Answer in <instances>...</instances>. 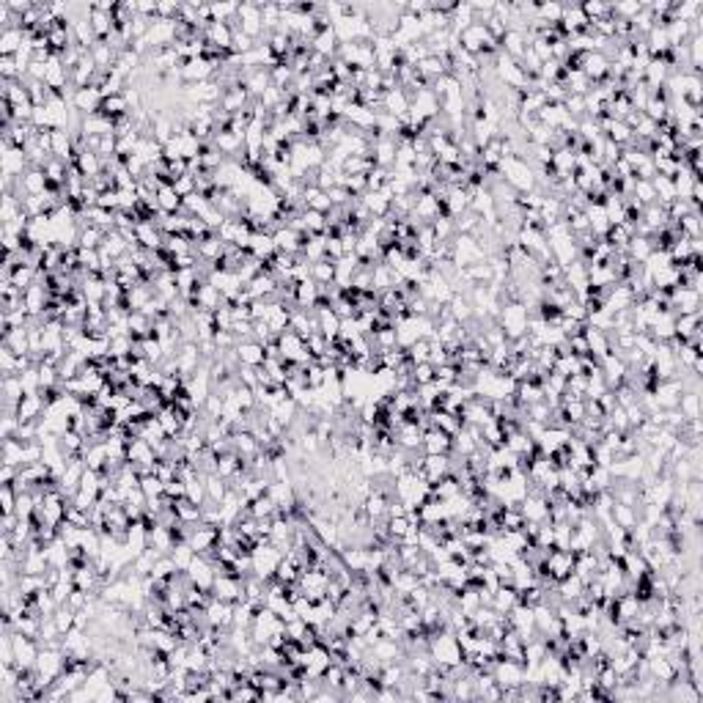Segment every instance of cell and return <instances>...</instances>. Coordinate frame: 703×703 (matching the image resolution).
I'll list each match as a JSON object with an SVG mask.
<instances>
[{
	"instance_id": "1",
	"label": "cell",
	"mask_w": 703,
	"mask_h": 703,
	"mask_svg": "<svg viewBox=\"0 0 703 703\" xmlns=\"http://www.w3.org/2000/svg\"><path fill=\"white\" fill-rule=\"evenodd\" d=\"M497 324L503 327L506 338H519V335H528V324H530V311L525 302H503L500 308V316H497Z\"/></svg>"
},
{
	"instance_id": "2",
	"label": "cell",
	"mask_w": 703,
	"mask_h": 703,
	"mask_svg": "<svg viewBox=\"0 0 703 703\" xmlns=\"http://www.w3.org/2000/svg\"><path fill=\"white\" fill-rule=\"evenodd\" d=\"M250 555H253V575L261 577V580L275 577V572H278V563L283 561V552H281V549H278L272 542L256 544Z\"/></svg>"
},
{
	"instance_id": "3",
	"label": "cell",
	"mask_w": 703,
	"mask_h": 703,
	"mask_svg": "<svg viewBox=\"0 0 703 703\" xmlns=\"http://www.w3.org/2000/svg\"><path fill=\"white\" fill-rule=\"evenodd\" d=\"M547 577L552 582H561L569 575H575V552L572 549H549L547 561H544Z\"/></svg>"
},
{
	"instance_id": "4",
	"label": "cell",
	"mask_w": 703,
	"mask_h": 703,
	"mask_svg": "<svg viewBox=\"0 0 703 703\" xmlns=\"http://www.w3.org/2000/svg\"><path fill=\"white\" fill-rule=\"evenodd\" d=\"M668 300H671V311L676 316H681V314H701V308H703L701 294H698L695 288H687V286L671 288V291H668Z\"/></svg>"
},
{
	"instance_id": "5",
	"label": "cell",
	"mask_w": 703,
	"mask_h": 703,
	"mask_svg": "<svg viewBox=\"0 0 703 703\" xmlns=\"http://www.w3.org/2000/svg\"><path fill=\"white\" fill-rule=\"evenodd\" d=\"M11 645H14V660H17V668H33V665H36L39 651H41L39 640L28 638V635H22V632H14V629H11Z\"/></svg>"
},
{
	"instance_id": "6",
	"label": "cell",
	"mask_w": 703,
	"mask_h": 703,
	"mask_svg": "<svg viewBox=\"0 0 703 703\" xmlns=\"http://www.w3.org/2000/svg\"><path fill=\"white\" fill-rule=\"evenodd\" d=\"M492 676H495V681H497L503 690H506V687H522V684H525V665L516 662V660L500 657L497 665L492 668Z\"/></svg>"
},
{
	"instance_id": "7",
	"label": "cell",
	"mask_w": 703,
	"mask_h": 703,
	"mask_svg": "<svg viewBox=\"0 0 703 703\" xmlns=\"http://www.w3.org/2000/svg\"><path fill=\"white\" fill-rule=\"evenodd\" d=\"M212 596L220 599V602H245V591H242V580H234L228 575H217L215 582H212Z\"/></svg>"
},
{
	"instance_id": "8",
	"label": "cell",
	"mask_w": 703,
	"mask_h": 703,
	"mask_svg": "<svg viewBox=\"0 0 703 703\" xmlns=\"http://www.w3.org/2000/svg\"><path fill=\"white\" fill-rule=\"evenodd\" d=\"M0 165H3V173H8V176H25V170L31 168V165H28V154H25V149L8 146V143H3Z\"/></svg>"
},
{
	"instance_id": "9",
	"label": "cell",
	"mask_w": 703,
	"mask_h": 703,
	"mask_svg": "<svg viewBox=\"0 0 703 703\" xmlns=\"http://www.w3.org/2000/svg\"><path fill=\"white\" fill-rule=\"evenodd\" d=\"M206 624L215 629H231L234 627V605L231 602H220L212 596V602L206 605Z\"/></svg>"
},
{
	"instance_id": "10",
	"label": "cell",
	"mask_w": 703,
	"mask_h": 703,
	"mask_svg": "<svg viewBox=\"0 0 703 703\" xmlns=\"http://www.w3.org/2000/svg\"><path fill=\"white\" fill-rule=\"evenodd\" d=\"M305 239H308V234H300V231H294L291 225H283V228H278V231L272 234L275 250H281V253H300L302 245H305Z\"/></svg>"
},
{
	"instance_id": "11",
	"label": "cell",
	"mask_w": 703,
	"mask_h": 703,
	"mask_svg": "<svg viewBox=\"0 0 703 703\" xmlns=\"http://www.w3.org/2000/svg\"><path fill=\"white\" fill-rule=\"evenodd\" d=\"M448 473H450V456L448 453H423V470H420V476L429 481V483L440 481Z\"/></svg>"
},
{
	"instance_id": "12",
	"label": "cell",
	"mask_w": 703,
	"mask_h": 703,
	"mask_svg": "<svg viewBox=\"0 0 703 703\" xmlns=\"http://www.w3.org/2000/svg\"><path fill=\"white\" fill-rule=\"evenodd\" d=\"M203 39L212 47H217L223 53H231V47H234V28L228 22H209L206 31H203Z\"/></svg>"
},
{
	"instance_id": "13",
	"label": "cell",
	"mask_w": 703,
	"mask_h": 703,
	"mask_svg": "<svg viewBox=\"0 0 703 703\" xmlns=\"http://www.w3.org/2000/svg\"><path fill=\"white\" fill-rule=\"evenodd\" d=\"M234 349H236V357H239V366H253V368H258V366H264V360H267V349H264L258 341H253V338L239 341Z\"/></svg>"
},
{
	"instance_id": "14",
	"label": "cell",
	"mask_w": 703,
	"mask_h": 703,
	"mask_svg": "<svg viewBox=\"0 0 703 703\" xmlns=\"http://www.w3.org/2000/svg\"><path fill=\"white\" fill-rule=\"evenodd\" d=\"M453 448V437L446 434L443 429L431 426L423 431V453H450Z\"/></svg>"
},
{
	"instance_id": "15",
	"label": "cell",
	"mask_w": 703,
	"mask_h": 703,
	"mask_svg": "<svg viewBox=\"0 0 703 703\" xmlns=\"http://www.w3.org/2000/svg\"><path fill=\"white\" fill-rule=\"evenodd\" d=\"M382 110L404 121V119H407V113H410V96H407V91H404V88H393V91H387L384 99H382Z\"/></svg>"
},
{
	"instance_id": "16",
	"label": "cell",
	"mask_w": 703,
	"mask_h": 703,
	"mask_svg": "<svg viewBox=\"0 0 703 703\" xmlns=\"http://www.w3.org/2000/svg\"><path fill=\"white\" fill-rule=\"evenodd\" d=\"M72 107L80 110L83 116L99 113V107H102V94H99V88H80V91H74Z\"/></svg>"
},
{
	"instance_id": "17",
	"label": "cell",
	"mask_w": 703,
	"mask_h": 703,
	"mask_svg": "<svg viewBox=\"0 0 703 703\" xmlns=\"http://www.w3.org/2000/svg\"><path fill=\"white\" fill-rule=\"evenodd\" d=\"M135 239H138V245L146 248V250H160L162 248V231L154 223H149V220L135 225Z\"/></svg>"
},
{
	"instance_id": "18",
	"label": "cell",
	"mask_w": 703,
	"mask_h": 703,
	"mask_svg": "<svg viewBox=\"0 0 703 703\" xmlns=\"http://www.w3.org/2000/svg\"><path fill=\"white\" fill-rule=\"evenodd\" d=\"M44 399H41V393H25L22 396V401L17 404V417L20 420H39V417L44 415Z\"/></svg>"
},
{
	"instance_id": "19",
	"label": "cell",
	"mask_w": 703,
	"mask_h": 703,
	"mask_svg": "<svg viewBox=\"0 0 703 703\" xmlns=\"http://www.w3.org/2000/svg\"><path fill=\"white\" fill-rule=\"evenodd\" d=\"M25 44H28V36H25L22 28L0 31V55H17Z\"/></svg>"
},
{
	"instance_id": "20",
	"label": "cell",
	"mask_w": 703,
	"mask_h": 703,
	"mask_svg": "<svg viewBox=\"0 0 703 703\" xmlns=\"http://www.w3.org/2000/svg\"><path fill=\"white\" fill-rule=\"evenodd\" d=\"M302 203H305V209H314V212H321V215H327V212L333 209L330 195L324 190H319L316 185H308V187L302 190Z\"/></svg>"
},
{
	"instance_id": "21",
	"label": "cell",
	"mask_w": 703,
	"mask_h": 703,
	"mask_svg": "<svg viewBox=\"0 0 703 703\" xmlns=\"http://www.w3.org/2000/svg\"><path fill=\"white\" fill-rule=\"evenodd\" d=\"M74 170H80L86 179H94L96 173H102V157L94 154V152H77L74 154V162H72Z\"/></svg>"
},
{
	"instance_id": "22",
	"label": "cell",
	"mask_w": 703,
	"mask_h": 703,
	"mask_svg": "<svg viewBox=\"0 0 703 703\" xmlns=\"http://www.w3.org/2000/svg\"><path fill=\"white\" fill-rule=\"evenodd\" d=\"M314 53H319L324 58H335V53H338V36H335V28H327V31H319L314 36Z\"/></svg>"
},
{
	"instance_id": "23",
	"label": "cell",
	"mask_w": 703,
	"mask_h": 703,
	"mask_svg": "<svg viewBox=\"0 0 703 703\" xmlns=\"http://www.w3.org/2000/svg\"><path fill=\"white\" fill-rule=\"evenodd\" d=\"M173 511H176V519L179 522H187V525H201V516H203V506L192 503L190 497H182L173 503Z\"/></svg>"
},
{
	"instance_id": "24",
	"label": "cell",
	"mask_w": 703,
	"mask_h": 703,
	"mask_svg": "<svg viewBox=\"0 0 703 703\" xmlns=\"http://www.w3.org/2000/svg\"><path fill=\"white\" fill-rule=\"evenodd\" d=\"M459 492H462V486H459V478L453 473H448V476H443L440 481L431 483V497H437V500H450Z\"/></svg>"
},
{
	"instance_id": "25",
	"label": "cell",
	"mask_w": 703,
	"mask_h": 703,
	"mask_svg": "<svg viewBox=\"0 0 703 703\" xmlns=\"http://www.w3.org/2000/svg\"><path fill=\"white\" fill-rule=\"evenodd\" d=\"M203 481H206V497L212 500V503H223L225 500V495L231 492V483L223 478V476H217V473H209V476H203Z\"/></svg>"
},
{
	"instance_id": "26",
	"label": "cell",
	"mask_w": 703,
	"mask_h": 703,
	"mask_svg": "<svg viewBox=\"0 0 703 703\" xmlns=\"http://www.w3.org/2000/svg\"><path fill=\"white\" fill-rule=\"evenodd\" d=\"M245 511L250 514V516H256V519H267V516H275L278 506H275V500L264 492V495H258V497H253V500H248Z\"/></svg>"
},
{
	"instance_id": "27",
	"label": "cell",
	"mask_w": 703,
	"mask_h": 703,
	"mask_svg": "<svg viewBox=\"0 0 703 703\" xmlns=\"http://www.w3.org/2000/svg\"><path fill=\"white\" fill-rule=\"evenodd\" d=\"M638 509H635V506H624V503H612V522H615L618 528H624V530H632L640 519Z\"/></svg>"
},
{
	"instance_id": "28",
	"label": "cell",
	"mask_w": 703,
	"mask_h": 703,
	"mask_svg": "<svg viewBox=\"0 0 703 703\" xmlns=\"http://www.w3.org/2000/svg\"><path fill=\"white\" fill-rule=\"evenodd\" d=\"M157 201H160V212H165V215H179L182 212V195L173 190V185L170 187H160L157 190Z\"/></svg>"
},
{
	"instance_id": "29",
	"label": "cell",
	"mask_w": 703,
	"mask_h": 703,
	"mask_svg": "<svg viewBox=\"0 0 703 703\" xmlns=\"http://www.w3.org/2000/svg\"><path fill=\"white\" fill-rule=\"evenodd\" d=\"M311 281L319 283V286L333 283L335 281V261L333 258H321L316 264H311Z\"/></svg>"
},
{
	"instance_id": "30",
	"label": "cell",
	"mask_w": 703,
	"mask_h": 703,
	"mask_svg": "<svg viewBox=\"0 0 703 703\" xmlns=\"http://www.w3.org/2000/svg\"><path fill=\"white\" fill-rule=\"evenodd\" d=\"M676 410L687 417V420L701 417V393H681V399H678V407H676Z\"/></svg>"
},
{
	"instance_id": "31",
	"label": "cell",
	"mask_w": 703,
	"mask_h": 703,
	"mask_svg": "<svg viewBox=\"0 0 703 703\" xmlns=\"http://www.w3.org/2000/svg\"><path fill=\"white\" fill-rule=\"evenodd\" d=\"M36 275H39V269H33L31 264H17L14 272H11V283L20 291H25V288H31L36 283Z\"/></svg>"
},
{
	"instance_id": "32",
	"label": "cell",
	"mask_w": 703,
	"mask_h": 703,
	"mask_svg": "<svg viewBox=\"0 0 703 703\" xmlns=\"http://www.w3.org/2000/svg\"><path fill=\"white\" fill-rule=\"evenodd\" d=\"M678 231H681V236H687V239H692V236H703V215L701 212H690V215H684V217L678 220Z\"/></svg>"
},
{
	"instance_id": "33",
	"label": "cell",
	"mask_w": 703,
	"mask_h": 703,
	"mask_svg": "<svg viewBox=\"0 0 703 703\" xmlns=\"http://www.w3.org/2000/svg\"><path fill=\"white\" fill-rule=\"evenodd\" d=\"M651 187L657 192V203H662V206H668L673 198H676L671 176H654V179H651Z\"/></svg>"
},
{
	"instance_id": "34",
	"label": "cell",
	"mask_w": 703,
	"mask_h": 703,
	"mask_svg": "<svg viewBox=\"0 0 703 703\" xmlns=\"http://www.w3.org/2000/svg\"><path fill=\"white\" fill-rule=\"evenodd\" d=\"M192 558H195V549H192L187 542L176 544V547L170 549V561L176 563V569H179V572H187V569H190Z\"/></svg>"
},
{
	"instance_id": "35",
	"label": "cell",
	"mask_w": 703,
	"mask_h": 703,
	"mask_svg": "<svg viewBox=\"0 0 703 703\" xmlns=\"http://www.w3.org/2000/svg\"><path fill=\"white\" fill-rule=\"evenodd\" d=\"M536 17L544 20L547 25H558L563 17V3H539L536 6Z\"/></svg>"
},
{
	"instance_id": "36",
	"label": "cell",
	"mask_w": 703,
	"mask_h": 703,
	"mask_svg": "<svg viewBox=\"0 0 703 703\" xmlns=\"http://www.w3.org/2000/svg\"><path fill=\"white\" fill-rule=\"evenodd\" d=\"M140 492L146 495V500H154V497L165 495V483L154 473H146V476H140Z\"/></svg>"
},
{
	"instance_id": "37",
	"label": "cell",
	"mask_w": 703,
	"mask_h": 703,
	"mask_svg": "<svg viewBox=\"0 0 703 703\" xmlns=\"http://www.w3.org/2000/svg\"><path fill=\"white\" fill-rule=\"evenodd\" d=\"M632 198H638L643 206L657 203V192H654V187H651L648 179H635V185H632Z\"/></svg>"
},
{
	"instance_id": "38",
	"label": "cell",
	"mask_w": 703,
	"mask_h": 703,
	"mask_svg": "<svg viewBox=\"0 0 703 703\" xmlns=\"http://www.w3.org/2000/svg\"><path fill=\"white\" fill-rule=\"evenodd\" d=\"M74 615H77V612L69 608V605H61V608L53 612V621H55V627H58L61 635H66V632L74 629Z\"/></svg>"
},
{
	"instance_id": "39",
	"label": "cell",
	"mask_w": 703,
	"mask_h": 703,
	"mask_svg": "<svg viewBox=\"0 0 703 703\" xmlns=\"http://www.w3.org/2000/svg\"><path fill=\"white\" fill-rule=\"evenodd\" d=\"M434 374H437V368L431 363H417V366H413V384L420 387V384L434 382Z\"/></svg>"
},
{
	"instance_id": "40",
	"label": "cell",
	"mask_w": 703,
	"mask_h": 703,
	"mask_svg": "<svg viewBox=\"0 0 703 703\" xmlns=\"http://www.w3.org/2000/svg\"><path fill=\"white\" fill-rule=\"evenodd\" d=\"M198 217H201V220H203V223L209 225V228H212V231H217V228H220V225L225 223L223 212H220V209H217V206H215V203H209V206H206V209H203V212H201V215H198Z\"/></svg>"
},
{
	"instance_id": "41",
	"label": "cell",
	"mask_w": 703,
	"mask_h": 703,
	"mask_svg": "<svg viewBox=\"0 0 703 703\" xmlns=\"http://www.w3.org/2000/svg\"><path fill=\"white\" fill-rule=\"evenodd\" d=\"M17 360H20V354H14L8 347H3L0 349V374L3 377L6 374H17Z\"/></svg>"
},
{
	"instance_id": "42",
	"label": "cell",
	"mask_w": 703,
	"mask_h": 703,
	"mask_svg": "<svg viewBox=\"0 0 703 703\" xmlns=\"http://www.w3.org/2000/svg\"><path fill=\"white\" fill-rule=\"evenodd\" d=\"M165 495L170 497V500H182V497H187V489H185V481L182 478H173L165 483Z\"/></svg>"
},
{
	"instance_id": "43",
	"label": "cell",
	"mask_w": 703,
	"mask_h": 703,
	"mask_svg": "<svg viewBox=\"0 0 703 703\" xmlns=\"http://www.w3.org/2000/svg\"><path fill=\"white\" fill-rule=\"evenodd\" d=\"M173 190L179 192L182 198L192 195V192H195V176H190V173H187V176H179V179L173 182Z\"/></svg>"
},
{
	"instance_id": "44",
	"label": "cell",
	"mask_w": 703,
	"mask_h": 703,
	"mask_svg": "<svg viewBox=\"0 0 703 703\" xmlns=\"http://www.w3.org/2000/svg\"><path fill=\"white\" fill-rule=\"evenodd\" d=\"M96 206H102V209H110V212H119V190L99 192V203H96Z\"/></svg>"
}]
</instances>
